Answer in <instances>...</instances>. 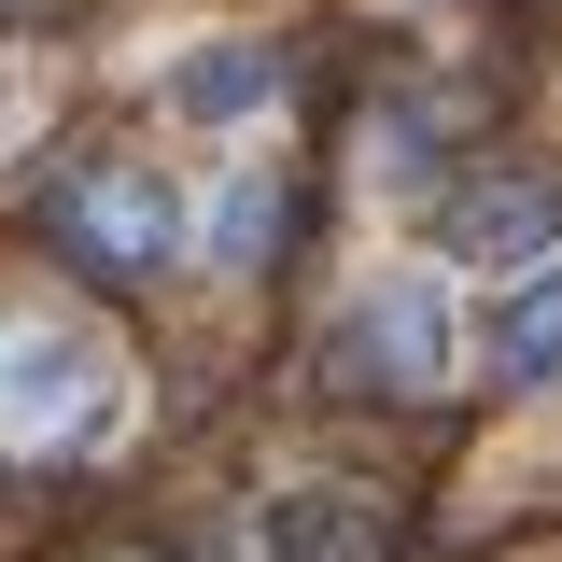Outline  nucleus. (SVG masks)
<instances>
[{
	"label": "nucleus",
	"instance_id": "7ed1b4c3",
	"mask_svg": "<svg viewBox=\"0 0 562 562\" xmlns=\"http://www.w3.org/2000/svg\"><path fill=\"white\" fill-rule=\"evenodd\" d=\"M57 239L70 254H99V268H169V239H183V211H169V183L155 169H70L57 183Z\"/></svg>",
	"mask_w": 562,
	"mask_h": 562
},
{
	"label": "nucleus",
	"instance_id": "f257e3e1",
	"mask_svg": "<svg viewBox=\"0 0 562 562\" xmlns=\"http://www.w3.org/2000/svg\"><path fill=\"white\" fill-rule=\"evenodd\" d=\"M113 422V338L85 324H0V436L14 450H85Z\"/></svg>",
	"mask_w": 562,
	"mask_h": 562
},
{
	"label": "nucleus",
	"instance_id": "0eeeda50",
	"mask_svg": "<svg viewBox=\"0 0 562 562\" xmlns=\"http://www.w3.org/2000/svg\"><path fill=\"white\" fill-rule=\"evenodd\" d=\"M268 85H281V57H254V43H198V57L169 70L183 113H268Z\"/></svg>",
	"mask_w": 562,
	"mask_h": 562
},
{
	"label": "nucleus",
	"instance_id": "39448f33",
	"mask_svg": "<svg viewBox=\"0 0 562 562\" xmlns=\"http://www.w3.org/2000/svg\"><path fill=\"white\" fill-rule=\"evenodd\" d=\"M479 380H492V394H549V380H562V268H535L479 324Z\"/></svg>",
	"mask_w": 562,
	"mask_h": 562
},
{
	"label": "nucleus",
	"instance_id": "423d86ee",
	"mask_svg": "<svg viewBox=\"0 0 562 562\" xmlns=\"http://www.w3.org/2000/svg\"><path fill=\"white\" fill-rule=\"evenodd\" d=\"M268 549L281 562H380V506H366V492H295L268 520Z\"/></svg>",
	"mask_w": 562,
	"mask_h": 562
},
{
	"label": "nucleus",
	"instance_id": "20e7f679",
	"mask_svg": "<svg viewBox=\"0 0 562 562\" xmlns=\"http://www.w3.org/2000/svg\"><path fill=\"white\" fill-rule=\"evenodd\" d=\"M562 239V183L549 169H492V183H464V211H450V254L464 268H535Z\"/></svg>",
	"mask_w": 562,
	"mask_h": 562
},
{
	"label": "nucleus",
	"instance_id": "f03ea898",
	"mask_svg": "<svg viewBox=\"0 0 562 562\" xmlns=\"http://www.w3.org/2000/svg\"><path fill=\"white\" fill-rule=\"evenodd\" d=\"M338 366L380 380V394H436V380H450V310H436V281H408V268L366 281L338 310Z\"/></svg>",
	"mask_w": 562,
	"mask_h": 562
},
{
	"label": "nucleus",
	"instance_id": "6e6552de",
	"mask_svg": "<svg viewBox=\"0 0 562 562\" xmlns=\"http://www.w3.org/2000/svg\"><path fill=\"white\" fill-rule=\"evenodd\" d=\"M211 254H225V268H268V254H281V183H225V211H211Z\"/></svg>",
	"mask_w": 562,
	"mask_h": 562
},
{
	"label": "nucleus",
	"instance_id": "1a4fd4ad",
	"mask_svg": "<svg viewBox=\"0 0 562 562\" xmlns=\"http://www.w3.org/2000/svg\"><path fill=\"white\" fill-rule=\"evenodd\" d=\"M0 127H14V70H0Z\"/></svg>",
	"mask_w": 562,
	"mask_h": 562
}]
</instances>
